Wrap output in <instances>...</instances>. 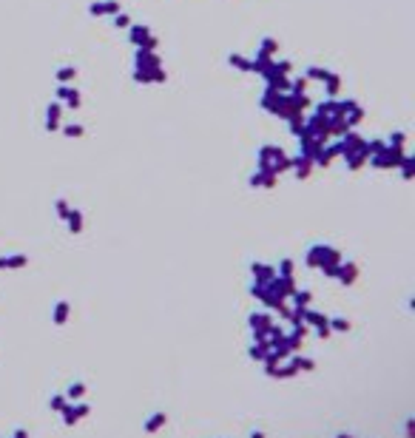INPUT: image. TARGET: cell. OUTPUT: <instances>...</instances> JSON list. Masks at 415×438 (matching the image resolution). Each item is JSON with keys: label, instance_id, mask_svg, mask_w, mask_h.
Wrapping results in <instances>:
<instances>
[{"label": "cell", "instance_id": "obj_11", "mask_svg": "<svg viewBox=\"0 0 415 438\" xmlns=\"http://www.w3.org/2000/svg\"><path fill=\"white\" fill-rule=\"evenodd\" d=\"M296 364H299V370H313V367H316V361H313V359H296Z\"/></svg>", "mask_w": 415, "mask_h": 438}, {"label": "cell", "instance_id": "obj_4", "mask_svg": "<svg viewBox=\"0 0 415 438\" xmlns=\"http://www.w3.org/2000/svg\"><path fill=\"white\" fill-rule=\"evenodd\" d=\"M267 353H270V344H267V342H259V344H253V347H250V359L265 361Z\"/></svg>", "mask_w": 415, "mask_h": 438}, {"label": "cell", "instance_id": "obj_14", "mask_svg": "<svg viewBox=\"0 0 415 438\" xmlns=\"http://www.w3.org/2000/svg\"><path fill=\"white\" fill-rule=\"evenodd\" d=\"M250 438H265V432H262V429H253V432H250Z\"/></svg>", "mask_w": 415, "mask_h": 438}, {"label": "cell", "instance_id": "obj_7", "mask_svg": "<svg viewBox=\"0 0 415 438\" xmlns=\"http://www.w3.org/2000/svg\"><path fill=\"white\" fill-rule=\"evenodd\" d=\"M26 256H9V259H0V268H23Z\"/></svg>", "mask_w": 415, "mask_h": 438}, {"label": "cell", "instance_id": "obj_6", "mask_svg": "<svg viewBox=\"0 0 415 438\" xmlns=\"http://www.w3.org/2000/svg\"><path fill=\"white\" fill-rule=\"evenodd\" d=\"M69 319V302H57V307H54V324H63Z\"/></svg>", "mask_w": 415, "mask_h": 438}, {"label": "cell", "instance_id": "obj_9", "mask_svg": "<svg viewBox=\"0 0 415 438\" xmlns=\"http://www.w3.org/2000/svg\"><path fill=\"white\" fill-rule=\"evenodd\" d=\"M74 410H77V415H80V418H86V415L91 412V404H86V401H77V404H74Z\"/></svg>", "mask_w": 415, "mask_h": 438}, {"label": "cell", "instance_id": "obj_1", "mask_svg": "<svg viewBox=\"0 0 415 438\" xmlns=\"http://www.w3.org/2000/svg\"><path fill=\"white\" fill-rule=\"evenodd\" d=\"M165 424H168V415L159 410V412H154V415H151V418L142 424V429H145V432H159V429L165 427Z\"/></svg>", "mask_w": 415, "mask_h": 438}, {"label": "cell", "instance_id": "obj_10", "mask_svg": "<svg viewBox=\"0 0 415 438\" xmlns=\"http://www.w3.org/2000/svg\"><path fill=\"white\" fill-rule=\"evenodd\" d=\"M330 324H333L336 330H341V333H344V330H350V322H347V319H333Z\"/></svg>", "mask_w": 415, "mask_h": 438}, {"label": "cell", "instance_id": "obj_5", "mask_svg": "<svg viewBox=\"0 0 415 438\" xmlns=\"http://www.w3.org/2000/svg\"><path fill=\"white\" fill-rule=\"evenodd\" d=\"M304 316H307V322L316 324V327H318V333H321V336L330 333V322H327V319H321L318 313H304Z\"/></svg>", "mask_w": 415, "mask_h": 438}, {"label": "cell", "instance_id": "obj_13", "mask_svg": "<svg viewBox=\"0 0 415 438\" xmlns=\"http://www.w3.org/2000/svg\"><path fill=\"white\" fill-rule=\"evenodd\" d=\"M12 438H29V432H26V429H23V427H18V429H15V435H12Z\"/></svg>", "mask_w": 415, "mask_h": 438}, {"label": "cell", "instance_id": "obj_8", "mask_svg": "<svg viewBox=\"0 0 415 438\" xmlns=\"http://www.w3.org/2000/svg\"><path fill=\"white\" fill-rule=\"evenodd\" d=\"M66 404H69V401H66V395H63V393H57V395H52V398H49V407H52L54 412H60Z\"/></svg>", "mask_w": 415, "mask_h": 438}, {"label": "cell", "instance_id": "obj_3", "mask_svg": "<svg viewBox=\"0 0 415 438\" xmlns=\"http://www.w3.org/2000/svg\"><path fill=\"white\" fill-rule=\"evenodd\" d=\"M60 415H63V424H66V427H74V424L80 421L77 410H74V404H66V407L60 410Z\"/></svg>", "mask_w": 415, "mask_h": 438}, {"label": "cell", "instance_id": "obj_2", "mask_svg": "<svg viewBox=\"0 0 415 438\" xmlns=\"http://www.w3.org/2000/svg\"><path fill=\"white\" fill-rule=\"evenodd\" d=\"M86 390H89V387L83 384V381H74V384H71L63 395H66V401H80V398L86 395Z\"/></svg>", "mask_w": 415, "mask_h": 438}, {"label": "cell", "instance_id": "obj_12", "mask_svg": "<svg viewBox=\"0 0 415 438\" xmlns=\"http://www.w3.org/2000/svg\"><path fill=\"white\" fill-rule=\"evenodd\" d=\"M415 435V418H406V438Z\"/></svg>", "mask_w": 415, "mask_h": 438}, {"label": "cell", "instance_id": "obj_15", "mask_svg": "<svg viewBox=\"0 0 415 438\" xmlns=\"http://www.w3.org/2000/svg\"><path fill=\"white\" fill-rule=\"evenodd\" d=\"M336 438H355V435H350V432H338Z\"/></svg>", "mask_w": 415, "mask_h": 438}]
</instances>
